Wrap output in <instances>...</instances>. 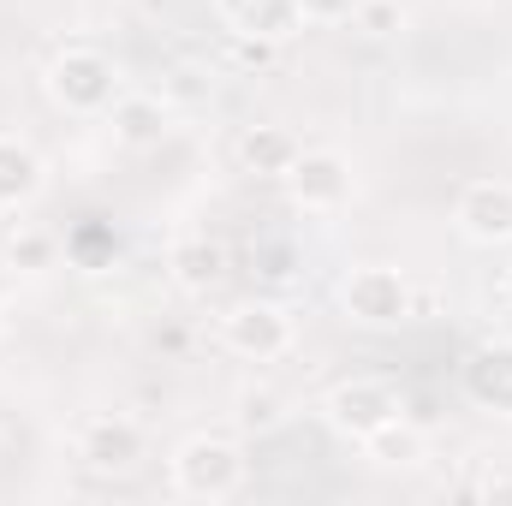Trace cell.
<instances>
[{"label":"cell","mask_w":512,"mask_h":506,"mask_svg":"<svg viewBox=\"0 0 512 506\" xmlns=\"http://www.w3.org/2000/svg\"><path fill=\"white\" fill-rule=\"evenodd\" d=\"M245 477H251L245 447H239L233 435H215V429L185 435V441L173 447V459H167V483H173L179 501L221 506V501H233V495L245 489Z\"/></svg>","instance_id":"cell-1"},{"label":"cell","mask_w":512,"mask_h":506,"mask_svg":"<svg viewBox=\"0 0 512 506\" xmlns=\"http://www.w3.org/2000/svg\"><path fill=\"white\" fill-rule=\"evenodd\" d=\"M42 90H48V102H54L60 114H72V120H102V114L114 108V96H120V66H114V54H102V48H90V42H66V48L48 60Z\"/></svg>","instance_id":"cell-2"},{"label":"cell","mask_w":512,"mask_h":506,"mask_svg":"<svg viewBox=\"0 0 512 506\" xmlns=\"http://www.w3.org/2000/svg\"><path fill=\"white\" fill-rule=\"evenodd\" d=\"M340 310H346V322L387 334V328L411 322L417 292H411V280H405L393 262H358V268L340 280Z\"/></svg>","instance_id":"cell-3"},{"label":"cell","mask_w":512,"mask_h":506,"mask_svg":"<svg viewBox=\"0 0 512 506\" xmlns=\"http://www.w3.org/2000/svg\"><path fill=\"white\" fill-rule=\"evenodd\" d=\"M322 417H328V429L334 435H346V441H370V435H382L387 423H399L405 417V393L382 376H346L328 387V399H322Z\"/></svg>","instance_id":"cell-4"},{"label":"cell","mask_w":512,"mask_h":506,"mask_svg":"<svg viewBox=\"0 0 512 506\" xmlns=\"http://www.w3.org/2000/svg\"><path fill=\"white\" fill-rule=\"evenodd\" d=\"M292 340H298L292 310L274 304V298H239V304H227V316H221V346H227L233 358H245V364H274V358H286Z\"/></svg>","instance_id":"cell-5"},{"label":"cell","mask_w":512,"mask_h":506,"mask_svg":"<svg viewBox=\"0 0 512 506\" xmlns=\"http://www.w3.org/2000/svg\"><path fill=\"white\" fill-rule=\"evenodd\" d=\"M72 459L90 477H131L143 465V429L126 411H90L72 429Z\"/></svg>","instance_id":"cell-6"},{"label":"cell","mask_w":512,"mask_h":506,"mask_svg":"<svg viewBox=\"0 0 512 506\" xmlns=\"http://www.w3.org/2000/svg\"><path fill=\"white\" fill-rule=\"evenodd\" d=\"M280 185H286L292 209H304V215H340L352 203V161L340 149H298V161H292V173Z\"/></svg>","instance_id":"cell-7"},{"label":"cell","mask_w":512,"mask_h":506,"mask_svg":"<svg viewBox=\"0 0 512 506\" xmlns=\"http://www.w3.org/2000/svg\"><path fill=\"white\" fill-rule=\"evenodd\" d=\"M453 227L471 245H512V185L507 179H471L453 203Z\"/></svg>","instance_id":"cell-8"},{"label":"cell","mask_w":512,"mask_h":506,"mask_svg":"<svg viewBox=\"0 0 512 506\" xmlns=\"http://www.w3.org/2000/svg\"><path fill=\"white\" fill-rule=\"evenodd\" d=\"M459 387H465V399L477 411L512 417V340H483L477 352H465Z\"/></svg>","instance_id":"cell-9"},{"label":"cell","mask_w":512,"mask_h":506,"mask_svg":"<svg viewBox=\"0 0 512 506\" xmlns=\"http://www.w3.org/2000/svg\"><path fill=\"white\" fill-rule=\"evenodd\" d=\"M102 120H108V131H114L120 149H155V143L173 131V108H167V96H155V90H120Z\"/></svg>","instance_id":"cell-10"},{"label":"cell","mask_w":512,"mask_h":506,"mask_svg":"<svg viewBox=\"0 0 512 506\" xmlns=\"http://www.w3.org/2000/svg\"><path fill=\"white\" fill-rule=\"evenodd\" d=\"M215 12H221V24H227L239 42H262V48L304 30L298 0H215Z\"/></svg>","instance_id":"cell-11"},{"label":"cell","mask_w":512,"mask_h":506,"mask_svg":"<svg viewBox=\"0 0 512 506\" xmlns=\"http://www.w3.org/2000/svg\"><path fill=\"white\" fill-rule=\"evenodd\" d=\"M167 268H173V286H179V292L209 298V292L227 280L233 262H227V245H221V239H209V233H185V239H173Z\"/></svg>","instance_id":"cell-12"},{"label":"cell","mask_w":512,"mask_h":506,"mask_svg":"<svg viewBox=\"0 0 512 506\" xmlns=\"http://www.w3.org/2000/svg\"><path fill=\"white\" fill-rule=\"evenodd\" d=\"M42 185H48V167H42V155H36L24 137L0 131V215H18V209H30V203L42 197Z\"/></svg>","instance_id":"cell-13"},{"label":"cell","mask_w":512,"mask_h":506,"mask_svg":"<svg viewBox=\"0 0 512 506\" xmlns=\"http://www.w3.org/2000/svg\"><path fill=\"white\" fill-rule=\"evenodd\" d=\"M298 131L286 126H245L239 131V143H233V155H239V167L256 173V179H286L292 173V161H298Z\"/></svg>","instance_id":"cell-14"},{"label":"cell","mask_w":512,"mask_h":506,"mask_svg":"<svg viewBox=\"0 0 512 506\" xmlns=\"http://www.w3.org/2000/svg\"><path fill=\"white\" fill-rule=\"evenodd\" d=\"M54 256H60V239H54L48 227L18 221V227L6 233V268H18V274H42V268H54Z\"/></svg>","instance_id":"cell-15"},{"label":"cell","mask_w":512,"mask_h":506,"mask_svg":"<svg viewBox=\"0 0 512 506\" xmlns=\"http://www.w3.org/2000/svg\"><path fill=\"white\" fill-rule=\"evenodd\" d=\"M346 24H352L364 42H393V36L405 30V6H399V0H358Z\"/></svg>","instance_id":"cell-16"},{"label":"cell","mask_w":512,"mask_h":506,"mask_svg":"<svg viewBox=\"0 0 512 506\" xmlns=\"http://www.w3.org/2000/svg\"><path fill=\"white\" fill-rule=\"evenodd\" d=\"M364 453H370L376 465H411V459L423 453V441H417V429L399 417V423H387L382 435H370V441H364Z\"/></svg>","instance_id":"cell-17"},{"label":"cell","mask_w":512,"mask_h":506,"mask_svg":"<svg viewBox=\"0 0 512 506\" xmlns=\"http://www.w3.org/2000/svg\"><path fill=\"white\" fill-rule=\"evenodd\" d=\"M280 423H286V411H280V393H274V387H245V393H239V429L274 435Z\"/></svg>","instance_id":"cell-18"},{"label":"cell","mask_w":512,"mask_h":506,"mask_svg":"<svg viewBox=\"0 0 512 506\" xmlns=\"http://www.w3.org/2000/svg\"><path fill=\"white\" fill-rule=\"evenodd\" d=\"M251 262H256L262 280H292V274H298V251H292L286 239H262L251 251Z\"/></svg>","instance_id":"cell-19"},{"label":"cell","mask_w":512,"mask_h":506,"mask_svg":"<svg viewBox=\"0 0 512 506\" xmlns=\"http://www.w3.org/2000/svg\"><path fill=\"white\" fill-rule=\"evenodd\" d=\"M358 0H298V18L304 24H346Z\"/></svg>","instance_id":"cell-20"},{"label":"cell","mask_w":512,"mask_h":506,"mask_svg":"<svg viewBox=\"0 0 512 506\" xmlns=\"http://www.w3.org/2000/svg\"><path fill=\"white\" fill-rule=\"evenodd\" d=\"M495 292H501V304H512V262L501 268V280H495Z\"/></svg>","instance_id":"cell-21"},{"label":"cell","mask_w":512,"mask_h":506,"mask_svg":"<svg viewBox=\"0 0 512 506\" xmlns=\"http://www.w3.org/2000/svg\"><path fill=\"white\" fill-rule=\"evenodd\" d=\"M0 441H6V429H0Z\"/></svg>","instance_id":"cell-22"}]
</instances>
